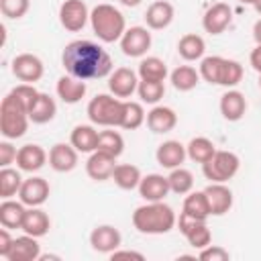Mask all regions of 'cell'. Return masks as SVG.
I'll list each match as a JSON object with an SVG mask.
<instances>
[{"label":"cell","instance_id":"cell-1","mask_svg":"<svg viewBox=\"0 0 261 261\" xmlns=\"http://www.w3.org/2000/svg\"><path fill=\"white\" fill-rule=\"evenodd\" d=\"M61 65L65 71L80 80H100L112 73L110 55L96 43L77 39L65 45L61 53Z\"/></svg>","mask_w":261,"mask_h":261},{"label":"cell","instance_id":"cell-2","mask_svg":"<svg viewBox=\"0 0 261 261\" xmlns=\"http://www.w3.org/2000/svg\"><path fill=\"white\" fill-rule=\"evenodd\" d=\"M177 224L171 206L161 202H147L133 212V226L143 234H165Z\"/></svg>","mask_w":261,"mask_h":261},{"label":"cell","instance_id":"cell-3","mask_svg":"<svg viewBox=\"0 0 261 261\" xmlns=\"http://www.w3.org/2000/svg\"><path fill=\"white\" fill-rule=\"evenodd\" d=\"M90 22H92L94 35L102 43L120 41V37L126 31V22H124L122 12L118 8H114L112 4H98V6H94L92 12H90Z\"/></svg>","mask_w":261,"mask_h":261},{"label":"cell","instance_id":"cell-4","mask_svg":"<svg viewBox=\"0 0 261 261\" xmlns=\"http://www.w3.org/2000/svg\"><path fill=\"white\" fill-rule=\"evenodd\" d=\"M29 120V110L12 94H6L0 102V133L6 139H18L27 133Z\"/></svg>","mask_w":261,"mask_h":261},{"label":"cell","instance_id":"cell-5","mask_svg":"<svg viewBox=\"0 0 261 261\" xmlns=\"http://www.w3.org/2000/svg\"><path fill=\"white\" fill-rule=\"evenodd\" d=\"M122 110L124 100L110 94H98L88 104V118L92 120V124L98 126H120Z\"/></svg>","mask_w":261,"mask_h":261},{"label":"cell","instance_id":"cell-6","mask_svg":"<svg viewBox=\"0 0 261 261\" xmlns=\"http://www.w3.org/2000/svg\"><path fill=\"white\" fill-rule=\"evenodd\" d=\"M239 167H241L239 155H234L232 151H216L212 155V159L202 163V173L210 181L224 184V181H228L237 175Z\"/></svg>","mask_w":261,"mask_h":261},{"label":"cell","instance_id":"cell-7","mask_svg":"<svg viewBox=\"0 0 261 261\" xmlns=\"http://www.w3.org/2000/svg\"><path fill=\"white\" fill-rule=\"evenodd\" d=\"M177 226H179V232L186 237V241L194 249H204L212 241V234H210V228L206 226V220H196V218H190L188 214L181 212L177 218Z\"/></svg>","mask_w":261,"mask_h":261},{"label":"cell","instance_id":"cell-8","mask_svg":"<svg viewBox=\"0 0 261 261\" xmlns=\"http://www.w3.org/2000/svg\"><path fill=\"white\" fill-rule=\"evenodd\" d=\"M88 18H90V12L84 0H63V4L59 6V22L65 31H71V33L82 31Z\"/></svg>","mask_w":261,"mask_h":261},{"label":"cell","instance_id":"cell-9","mask_svg":"<svg viewBox=\"0 0 261 261\" xmlns=\"http://www.w3.org/2000/svg\"><path fill=\"white\" fill-rule=\"evenodd\" d=\"M151 47V33L145 27H130L120 37V49L126 57H143Z\"/></svg>","mask_w":261,"mask_h":261},{"label":"cell","instance_id":"cell-10","mask_svg":"<svg viewBox=\"0 0 261 261\" xmlns=\"http://www.w3.org/2000/svg\"><path fill=\"white\" fill-rule=\"evenodd\" d=\"M43 61L33 53H20L12 59V73L24 84H35L43 77Z\"/></svg>","mask_w":261,"mask_h":261},{"label":"cell","instance_id":"cell-11","mask_svg":"<svg viewBox=\"0 0 261 261\" xmlns=\"http://www.w3.org/2000/svg\"><path fill=\"white\" fill-rule=\"evenodd\" d=\"M49 192H51L49 181H47L45 177L33 175V177H29V179L22 181L20 192H18V198H20V202H22L24 206L33 208V206L45 204L47 198H49Z\"/></svg>","mask_w":261,"mask_h":261},{"label":"cell","instance_id":"cell-12","mask_svg":"<svg viewBox=\"0 0 261 261\" xmlns=\"http://www.w3.org/2000/svg\"><path fill=\"white\" fill-rule=\"evenodd\" d=\"M230 20H232V10H230V6L224 4V2H216V4H212V6L204 12V16H202V27H204V31L210 33V35H220V33H224V29L230 24Z\"/></svg>","mask_w":261,"mask_h":261},{"label":"cell","instance_id":"cell-13","mask_svg":"<svg viewBox=\"0 0 261 261\" xmlns=\"http://www.w3.org/2000/svg\"><path fill=\"white\" fill-rule=\"evenodd\" d=\"M137 86H139V80L130 67H118L108 77V90L116 98H130L133 92H137Z\"/></svg>","mask_w":261,"mask_h":261},{"label":"cell","instance_id":"cell-14","mask_svg":"<svg viewBox=\"0 0 261 261\" xmlns=\"http://www.w3.org/2000/svg\"><path fill=\"white\" fill-rule=\"evenodd\" d=\"M114 167H116V157L104 153V151H94L88 161H86V173L94 179V181H106V179H112V173H114Z\"/></svg>","mask_w":261,"mask_h":261},{"label":"cell","instance_id":"cell-15","mask_svg":"<svg viewBox=\"0 0 261 261\" xmlns=\"http://www.w3.org/2000/svg\"><path fill=\"white\" fill-rule=\"evenodd\" d=\"M120 243H122V237H120L118 228H114L110 224H100L90 232V245L98 253L110 255L112 251H116L120 247Z\"/></svg>","mask_w":261,"mask_h":261},{"label":"cell","instance_id":"cell-16","mask_svg":"<svg viewBox=\"0 0 261 261\" xmlns=\"http://www.w3.org/2000/svg\"><path fill=\"white\" fill-rule=\"evenodd\" d=\"M77 153L71 143H55L49 151V165L59 173H67L77 165Z\"/></svg>","mask_w":261,"mask_h":261},{"label":"cell","instance_id":"cell-17","mask_svg":"<svg viewBox=\"0 0 261 261\" xmlns=\"http://www.w3.org/2000/svg\"><path fill=\"white\" fill-rule=\"evenodd\" d=\"M206 198H208V206H210V214L212 216H222L230 210L232 206V192L218 181H212L206 190H204Z\"/></svg>","mask_w":261,"mask_h":261},{"label":"cell","instance_id":"cell-18","mask_svg":"<svg viewBox=\"0 0 261 261\" xmlns=\"http://www.w3.org/2000/svg\"><path fill=\"white\" fill-rule=\"evenodd\" d=\"M169 192L171 190H169L167 177L165 175H159V173H149L139 184V194L147 202H161Z\"/></svg>","mask_w":261,"mask_h":261},{"label":"cell","instance_id":"cell-19","mask_svg":"<svg viewBox=\"0 0 261 261\" xmlns=\"http://www.w3.org/2000/svg\"><path fill=\"white\" fill-rule=\"evenodd\" d=\"M175 124H177V114L169 106H155L147 112V126L151 133L163 135V133L173 130Z\"/></svg>","mask_w":261,"mask_h":261},{"label":"cell","instance_id":"cell-20","mask_svg":"<svg viewBox=\"0 0 261 261\" xmlns=\"http://www.w3.org/2000/svg\"><path fill=\"white\" fill-rule=\"evenodd\" d=\"M47 161V153L41 145H35V143H29V145H22L16 153V165L20 171H39Z\"/></svg>","mask_w":261,"mask_h":261},{"label":"cell","instance_id":"cell-21","mask_svg":"<svg viewBox=\"0 0 261 261\" xmlns=\"http://www.w3.org/2000/svg\"><path fill=\"white\" fill-rule=\"evenodd\" d=\"M157 163L161 167H167V169H175L184 163V159L188 157L186 153V147L179 143V141H165L157 147Z\"/></svg>","mask_w":261,"mask_h":261},{"label":"cell","instance_id":"cell-22","mask_svg":"<svg viewBox=\"0 0 261 261\" xmlns=\"http://www.w3.org/2000/svg\"><path fill=\"white\" fill-rule=\"evenodd\" d=\"M39 257H41V245L37 243V237L24 232L22 237L14 239L8 261H37Z\"/></svg>","mask_w":261,"mask_h":261},{"label":"cell","instance_id":"cell-23","mask_svg":"<svg viewBox=\"0 0 261 261\" xmlns=\"http://www.w3.org/2000/svg\"><path fill=\"white\" fill-rule=\"evenodd\" d=\"M173 14H175V12H173V6H171L169 2L157 0V2H153V4L147 8V12H145V22H147L149 29L161 31V29H167V27L171 24Z\"/></svg>","mask_w":261,"mask_h":261},{"label":"cell","instance_id":"cell-24","mask_svg":"<svg viewBox=\"0 0 261 261\" xmlns=\"http://www.w3.org/2000/svg\"><path fill=\"white\" fill-rule=\"evenodd\" d=\"M57 96L65 102V104H77L84 96H86V82L80 80V77H73V75H61L57 80Z\"/></svg>","mask_w":261,"mask_h":261},{"label":"cell","instance_id":"cell-25","mask_svg":"<svg viewBox=\"0 0 261 261\" xmlns=\"http://www.w3.org/2000/svg\"><path fill=\"white\" fill-rule=\"evenodd\" d=\"M247 110V100L239 90H228L220 96V114L228 122H237L243 118Z\"/></svg>","mask_w":261,"mask_h":261},{"label":"cell","instance_id":"cell-26","mask_svg":"<svg viewBox=\"0 0 261 261\" xmlns=\"http://www.w3.org/2000/svg\"><path fill=\"white\" fill-rule=\"evenodd\" d=\"M20 228H22V232H27L31 237L41 239V237H45L49 232L51 220H49L47 212H43L39 206H33V208H29L24 212V220H22V226Z\"/></svg>","mask_w":261,"mask_h":261},{"label":"cell","instance_id":"cell-27","mask_svg":"<svg viewBox=\"0 0 261 261\" xmlns=\"http://www.w3.org/2000/svg\"><path fill=\"white\" fill-rule=\"evenodd\" d=\"M98 130L92 124H77L71 130L69 143L80 151V153H94L98 147Z\"/></svg>","mask_w":261,"mask_h":261},{"label":"cell","instance_id":"cell-28","mask_svg":"<svg viewBox=\"0 0 261 261\" xmlns=\"http://www.w3.org/2000/svg\"><path fill=\"white\" fill-rule=\"evenodd\" d=\"M24 204L22 202H14L10 198H6L2 204H0V224L4 228H20L22 226V220H24Z\"/></svg>","mask_w":261,"mask_h":261},{"label":"cell","instance_id":"cell-29","mask_svg":"<svg viewBox=\"0 0 261 261\" xmlns=\"http://www.w3.org/2000/svg\"><path fill=\"white\" fill-rule=\"evenodd\" d=\"M181 212L188 214L190 218H196V220H206L210 214V206H208V198L202 192H190L184 200V206H181Z\"/></svg>","mask_w":261,"mask_h":261},{"label":"cell","instance_id":"cell-30","mask_svg":"<svg viewBox=\"0 0 261 261\" xmlns=\"http://www.w3.org/2000/svg\"><path fill=\"white\" fill-rule=\"evenodd\" d=\"M204 51H206V43H204V39H202L200 35H196V33L184 35V37L179 39V43H177V53H179V57L186 59V61L202 59Z\"/></svg>","mask_w":261,"mask_h":261},{"label":"cell","instance_id":"cell-31","mask_svg":"<svg viewBox=\"0 0 261 261\" xmlns=\"http://www.w3.org/2000/svg\"><path fill=\"white\" fill-rule=\"evenodd\" d=\"M112 179H114V184H116L120 190H135V188H139L143 175H141V169H139L137 165H130V163H116L114 173H112Z\"/></svg>","mask_w":261,"mask_h":261},{"label":"cell","instance_id":"cell-32","mask_svg":"<svg viewBox=\"0 0 261 261\" xmlns=\"http://www.w3.org/2000/svg\"><path fill=\"white\" fill-rule=\"evenodd\" d=\"M55 112H57L55 100H53L49 94H43V92H41L39 98H37V102H35V106L29 110V118H31L35 124H45V122L53 120Z\"/></svg>","mask_w":261,"mask_h":261},{"label":"cell","instance_id":"cell-33","mask_svg":"<svg viewBox=\"0 0 261 261\" xmlns=\"http://www.w3.org/2000/svg\"><path fill=\"white\" fill-rule=\"evenodd\" d=\"M171 84L175 90L179 92H190L198 86L200 82V71H196V67L192 65H177L173 71H171Z\"/></svg>","mask_w":261,"mask_h":261},{"label":"cell","instance_id":"cell-34","mask_svg":"<svg viewBox=\"0 0 261 261\" xmlns=\"http://www.w3.org/2000/svg\"><path fill=\"white\" fill-rule=\"evenodd\" d=\"M141 80H149V82H163L167 77V65L163 59L159 57H145L139 63L137 69Z\"/></svg>","mask_w":261,"mask_h":261},{"label":"cell","instance_id":"cell-35","mask_svg":"<svg viewBox=\"0 0 261 261\" xmlns=\"http://www.w3.org/2000/svg\"><path fill=\"white\" fill-rule=\"evenodd\" d=\"M224 63L226 59L220 57V55H210V57H204L200 61V77L208 84H216L220 86V80H222V71H224Z\"/></svg>","mask_w":261,"mask_h":261},{"label":"cell","instance_id":"cell-36","mask_svg":"<svg viewBox=\"0 0 261 261\" xmlns=\"http://www.w3.org/2000/svg\"><path fill=\"white\" fill-rule=\"evenodd\" d=\"M186 153H188V157L192 159V161H196V163H206L208 159H212V155L216 153V147H214V143L210 141V139H206V137H196V139H192L188 145H186Z\"/></svg>","mask_w":261,"mask_h":261},{"label":"cell","instance_id":"cell-37","mask_svg":"<svg viewBox=\"0 0 261 261\" xmlns=\"http://www.w3.org/2000/svg\"><path fill=\"white\" fill-rule=\"evenodd\" d=\"M22 177L16 169L12 167H2L0 169V198L6 200V198H12L20 192V186H22Z\"/></svg>","mask_w":261,"mask_h":261},{"label":"cell","instance_id":"cell-38","mask_svg":"<svg viewBox=\"0 0 261 261\" xmlns=\"http://www.w3.org/2000/svg\"><path fill=\"white\" fill-rule=\"evenodd\" d=\"M98 151H104L112 157H120L124 151V139L116 130H100L98 135Z\"/></svg>","mask_w":261,"mask_h":261},{"label":"cell","instance_id":"cell-39","mask_svg":"<svg viewBox=\"0 0 261 261\" xmlns=\"http://www.w3.org/2000/svg\"><path fill=\"white\" fill-rule=\"evenodd\" d=\"M167 181H169V190L173 194H179V196L190 194L192 188H194V175H192V171L184 169L181 165L175 167V169H171V173L167 175Z\"/></svg>","mask_w":261,"mask_h":261},{"label":"cell","instance_id":"cell-40","mask_svg":"<svg viewBox=\"0 0 261 261\" xmlns=\"http://www.w3.org/2000/svg\"><path fill=\"white\" fill-rule=\"evenodd\" d=\"M147 120L145 116V110L139 102H124V110H122V122H120V128H126V130H135L139 128L143 122Z\"/></svg>","mask_w":261,"mask_h":261},{"label":"cell","instance_id":"cell-41","mask_svg":"<svg viewBox=\"0 0 261 261\" xmlns=\"http://www.w3.org/2000/svg\"><path fill=\"white\" fill-rule=\"evenodd\" d=\"M137 94L143 102L147 104H157L163 94H165V86L163 82H149V80H141L137 86Z\"/></svg>","mask_w":261,"mask_h":261},{"label":"cell","instance_id":"cell-42","mask_svg":"<svg viewBox=\"0 0 261 261\" xmlns=\"http://www.w3.org/2000/svg\"><path fill=\"white\" fill-rule=\"evenodd\" d=\"M10 94L27 108V110H31L33 106H35V102H37V98H39V94L41 92H37V88L33 86V84H18V86H14L12 90H10Z\"/></svg>","mask_w":261,"mask_h":261},{"label":"cell","instance_id":"cell-43","mask_svg":"<svg viewBox=\"0 0 261 261\" xmlns=\"http://www.w3.org/2000/svg\"><path fill=\"white\" fill-rule=\"evenodd\" d=\"M29 0H0V12L6 18H22L29 12Z\"/></svg>","mask_w":261,"mask_h":261},{"label":"cell","instance_id":"cell-44","mask_svg":"<svg viewBox=\"0 0 261 261\" xmlns=\"http://www.w3.org/2000/svg\"><path fill=\"white\" fill-rule=\"evenodd\" d=\"M243 80V65L234 59H226L224 63V71H222V80H220V86H226V88H232L237 86L239 82Z\"/></svg>","mask_w":261,"mask_h":261},{"label":"cell","instance_id":"cell-45","mask_svg":"<svg viewBox=\"0 0 261 261\" xmlns=\"http://www.w3.org/2000/svg\"><path fill=\"white\" fill-rule=\"evenodd\" d=\"M228 257H230L228 251L218 245H208V247L200 249V253H198V259H202V261H228Z\"/></svg>","mask_w":261,"mask_h":261},{"label":"cell","instance_id":"cell-46","mask_svg":"<svg viewBox=\"0 0 261 261\" xmlns=\"http://www.w3.org/2000/svg\"><path fill=\"white\" fill-rule=\"evenodd\" d=\"M16 147H12V143L2 141L0 143V167H8L12 161H16Z\"/></svg>","mask_w":261,"mask_h":261},{"label":"cell","instance_id":"cell-47","mask_svg":"<svg viewBox=\"0 0 261 261\" xmlns=\"http://www.w3.org/2000/svg\"><path fill=\"white\" fill-rule=\"evenodd\" d=\"M12 243H14V239L10 237V232H8V228H0V257H4V259H8V255H10V251H12Z\"/></svg>","mask_w":261,"mask_h":261},{"label":"cell","instance_id":"cell-48","mask_svg":"<svg viewBox=\"0 0 261 261\" xmlns=\"http://www.w3.org/2000/svg\"><path fill=\"white\" fill-rule=\"evenodd\" d=\"M110 259H112V261H118V259H137V261H143L145 255L139 253V251H128V249H120V247H118L116 251L110 253Z\"/></svg>","mask_w":261,"mask_h":261},{"label":"cell","instance_id":"cell-49","mask_svg":"<svg viewBox=\"0 0 261 261\" xmlns=\"http://www.w3.org/2000/svg\"><path fill=\"white\" fill-rule=\"evenodd\" d=\"M249 61H251L253 69H255L257 73H261V45H257V47L251 51V55H249Z\"/></svg>","mask_w":261,"mask_h":261},{"label":"cell","instance_id":"cell-50","mask_svg":"<svg viewBox=\"0 0 261 261\" xmlns=\"http://www.w3.org/2000/svg\"><path fill=\"white\" fill-rule=\"evenodd\" d=\"M253 39H255L257 45H261V18L253 24Z\"/></svg>","mask_w":261,"mask_h":261},{"label":"cell","instance_id":"cell-51","mask_svg":"<svg viewBox=\"0 0 261 261\" xmlns=\"http://www.w3.org/2000/svg\"><path fill=\"white\" fill-rule=\"evenodd\" d=\"M122 6H128V8H135V6H139L141 4V0H118Z\"/></svg>","mask_w":261,"mask_h":261},{"label":"cell","instance_id":"cell-52","mask_svg":"<svg viewBox=\"0 0 261 261\" xmlns=\"http://www.w3.org/2000/svg\"><path fill=\"white\" fill-rule=\"evenodd\" d=\"M253 8H255V10H257V12H259V14H261V0H257V2H255V4H253Z\"/></svg>","mask_w":261,"mask_h":261},{"label":"cell","instance_id":"cell-53","mask_svg":"<svg viewBox=\"0 0 261 261\" xmlns=\"http://www.w3.org/2000/svg\"><path fill=\"white\" fill-rule=\"evenodd\" d=\"M239 2H241V4H251V6H253L257 0H239Z\"/></svg>","mask_w":261,"mask_h":261},{"label":"cell","instance_id":"cell-54","mask_svg":"<svg viewBox=\"0 0 261 261\" xmlns=\"http://www.w3.org/2000/svg\"><path fill=\"white\" fill-rule=\"evenodd\" d=\"M259 88H261V73H259Z\"/></svg>","mask_w":261,"mask_h":261}]
</instances>
